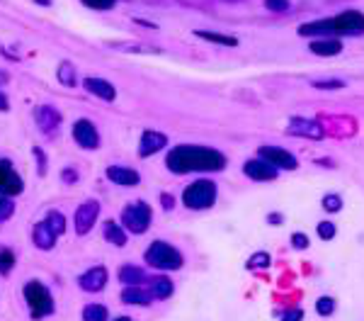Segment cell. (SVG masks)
<instances>
[{"instance_id":"cell-1","label":"cell","mask_w":364,"mask_h":321,"mask_svg":"<svg viewBox=\"0 0 364 321\" xmlns=\"http://www.w3.org/2000/svg\"><path fill=\"white\" fill-rule=\"evenodd\" d=\"M226 158L219 149L202 144H180L173 146L165 156V166L175 176H187V173H221L226 171Z\"/></svg>"},{"instance_id":"cell-2","label":"cell","mask_w":364,"mask_h":321,"mask_svg":"<svg viewBox=\"0 0 364 321\" xmlns=\"http://www.w3.org/2000/svg\"><path fill=\"white\" fill-rule=\"evenodd\" d=\"M144 260H146L149 268L160 270V273H175V270H180L182 265H185V256L180 253L173 244L160 241V238L158 241H153V244L146 249Z\"/></svg>"},{"instance_id":"cell-3","label":"cell","mask_w":364,"mask_h":321,"mask_svg":"<svg viewBox=\"0 0 364 321\" xmlns=\"http://www.w3.org/2000/svg\"><path fill=\"white\" fill-rule=\"evenodd\" d=\"M216 197H219V187L211 178H197L182 192V205L192 212H204L216 205Z\"/></svg>"},{"instance_id":"cell-4","label":"cell","mask_w":364,"mask_h":321,"mask_svg":"<svg viewBox=\"0 0 364 321\" xmlns=\"http://www.w3.org/2000/svg\"><path fill=\"white\" fill-rule=\"evenodd\" d=\"M63 231H66V217L54 209L41 222L34 224V229H32V241H34V246L39 251H52Z\"/></svg>"},{"instance_id":"cell-5","label":"cell","mask_w":364,"mask_h":321,"mask_svg":"<svg viewBox=\"0 0 364 321\" xmlns=\"http://www.w3.org/2000/svg\"><path fill=\"white\" fill-rule=\"evenodd\" d=\"M25 302L27 309H30L32 319H44V316H52L56 304H54V295L44 282L39 280H30L25 285Z\"/></svg>"},{"instance_id":"cell-6","label":"cell","mask_w":364,"mask_h":321,"mask_svg":"<svg viewBox=\"0 0 364 321\" xmlns=\"http://www.w3.org/2000/svg\"><path fill=\"white\" fill-rule=\"evenodd\" d=\"M153 222V209L144 200H133L122 209V227L129 234H146Z\"/></svg>"},{"instance_id":"cell-7","label":"cell","mask_w":364,"mask_h":321,"mask_svg":"<svg viewBox=\"0 0 364 321\" xmlns=\"http://www.w3.org/2000/svg\"><path fill=\"white\" fill-rule=\"evenodd\" d=\"M262 160H267L270 166H275L277 171H297L299 168V158L292 154V151L282 149V146H275V144H262L260 149H257V154Z\"/></svg>"},{"instance_id":"cell-8","label":"cell","mask_w":364,"mask_h":321,"mask_svg":"<svg viewBox=\"0 0 364 321\" xmlns=\"http://www.w3.org/2000/svg\"><path fill=\"white\" fill-rule=\"evenodd\" d=\"M335 22V37H364V12L359 10H345L333 17Z\"/></svg>"},{"instance_id":"cell-9","label":"cell","mask_w":364,"mask_h":321,"mask_svg":"<svg viewBox=\"0 0 364 321\" xmlns=\"http://www.w3.org/2000/svg\"><path fill=\"white\" fill-rule=\"evenodd\" d=\"M98 217H100V203L95 200V197H90V200L78 205L76 217H73L78 236H85V234L93 231V227L98 224Z\"/></svg>"},{"instance_id":"cell-10","label":"cell","mask_w":364,"mask_h":321,"mask_svg":"<svg viewBox=\"0 0 364 321\" xmlns=\"http://www.w3.org/2000/svg\"><path fill=\"white\" fill-rule=\"evenodd\" d=\"M287 134L289 136H299V139L321 141L325 136V130H323V125H321V122H316V119L292 117L287 122Z\"/></svg>"},{"instance_id":"cell-11","label":"cell","mask_w":364,"mask_h":321,"mask_svg":"<svg viewBox=\"0 0 364 321\" xmlns=\"http://www.w3.org/2000/svg\"><path fill=\"white\" fill-rule=\"evenodd\" d=\"M73 141L85 151L100 149V132L93 119H85V117L76 119V125H73Z\"/></svg>"},{"instance_id":"cell-12","label":"cell","mask_w":364,"mask_h":321,"mask_svg":"<svg viewBox=\"0 0 364 321\" xmlns=\"http://www.w3.org/2000/svg\"><path fill=\"white\" fill-rule=\"evenodd\" d=\"M22 190H25V180L15 171L12 160L0 158V192L8 197H17L22 195Z\"/></svg>"},{"instance_id":"cell-13","label":"cell","mask_w":364,"mask_h":321,"mask_svg":"<svg viewBox=\"0 0 364 321\" xmlns=\"http://www.w3.org/2000/svg\"><path fill=\"white\" fill-rule=\"evenodd\" d=\"M243 173L246 178H250L253 183H272L279 178V171L275 166H270L267 160H262L260 156H253L243 163Z\"/></svg>"},{"instance_id":"cell-14","label":"cell","mask_w":364,"mask_h":321,"mask_svg":"<svg viewBox=\"0 0 364 321\" xmlns=\"http://www.w3.org/2000/svg\"><path fill=\"white\" fill-rule=\"evenodd\" d=\"M107 280L109 273L105 265H93V268H87L85 273L78 278V285H81L83 292H90V295H98L107 287Z\"/></svg>"},{"instance_id":"cell-15","label":"cell","mask_w":364,"mask_h":321,"mask_svg":"<svg viewBox=\"0 0 364 321\" xmlns=\"http://www.w3.org/2000/svg\"><path fill=\"white\" fill-rule=\"evenodd\" d=\"M34 122L44 134H56L58 127H61V112L54 105H36Z\"/></svg>"},{"instance_id":"cell-16","label":"cell","mask_w":364,"mask_h":321,"mask_svg":"<svg viewBox=\"0 0 364 321\" xmlns=\"http://www.w3.org/2000/svg\"><path fill=\"white\" fill-rule=\"evenodd\" d=\"M165 146H168V136H165L163 132L146 130L139 139V156L141 158H151V156L160 154Z\"/></svg>"},{"instance_id":"cell-17","label":"cell","mask_w":364,"mask_h":321,"mask_svg":"<svg viewBox=\"0 0 364 321\" xmlns=\"http://www.w3.org/2000/svg\"><path fill=\"white\" fill-rule=\"evenodd\" d=\"M83 88L90 95H95V98L105 100V103H114V98H117V88H114L109 81L98 78V76H87L85 81H83Z\"/></svg>"},{"instance_id":"cell-18","label":"cell","mask_w":364,"mask_h":321,"mask_svg":"<svg viewBox=\"0 0 364 321\" xmlns=\"http://www.w3.org/2000/svg\"><path fill=\"white\" fill-rule=\"evenodd\" d=\"M308 52H311L313 56H321V59L340 56V54H343V39H338V37L311 39V42H308Z\"/></svg>"},{"instance_id":"cell-19","label":"cell","mask_w":364,"mask_h":321,"mask_svg":"<svg viewBox=\"0 0 364 321\" xmlns=\"http://www.w3.org/2000/svg\"><path fill=\"white\" fill-rule=\"evenodd\" d=\"M105 176H107V180H112L119 187H136L141 183V176L129 166H109L105 171Z\"/></svg>"},{"instance_id":"cell-20","label":"cell","mask_w":364,"mask_h":321,"mask_svg":"<svg viewBox=\"0 0 364 321\" xmlns=\"http://www.w3.org/2000/svg\"><path fill=\"white\" fill-rule=\"evenodd\" d=\"M117 278H119V282H122L124 287H136V285H144V282H149V275H146V270L141 268V265H133V263H124L122 268H119Z\"/></svg>"},{"instance_id":"cell-21","label":"cell","mask_w":364,"mask_h":321,"mask_svg":"<svg viewBox=\"0 0 364 321\" xmlns=\"http://www.w3.org/2000/svg\"><path fill=\"white\" fill-rule=\"evenodd\" d=\"M119 300L131 307H149L153 302V295H151V290L146 285H136V287H124Z\"/></svg>"},{"instance_id":"cell-22","label":"cell","mask_w":364,"mask_h":321,"mask_svg":"<svg viewBox=\"0 0 364 321\" xmlns=\"http://www.w3.org/2000/svg\"><path fill=\"white\" fill-rule=\"evenodd\" d=\"M103 236L107 238V244L117 246V249H124L129 241V231L122 227V222H114V219H107L103 224Z\"/></svg>"},{"instance_id":"cell-23","label":"cell","mask_w":364,"mask_h":321,"mask_svg":"<svg viewBox=\"0 0 364 321\" xmlns=\"http://www.w3.org/2000/svg\"><path fill=\"white\" fill-rule=\"evenodd\" d=\"M153 295V300H170L175 292L173 280L168 275H156V278H149V285H146Z\"/></svg>"},{"instance_id":"cell-24","label":"cell","mask_w":364,"mask_h":321,"mask_svg":"<svg viewBox=\"0 0 364 321\" xmlns=\"http://www.w3.org/2000/svg\"><path fill=\"white\" fill-rule=\"evenodd\" d=\"M195 37H200V39H204V42H211V44H219V47H238V37L233 34H224V32H211V30H195Z\"/></svg>"},{"instance_id":"cell-25","label":"cell","mask_w":364,"mask_h":321,"mask_svg":"<svg viewBox=\"0 0 364 321\" xmlns=\"http://www.w3.org/2000/svg\"><path fill=\"white\" fill-rule=\"evenodd\" d=\"M56 78L58 83L66 85V88H76L78 85V76H76V66L71 61H61L56 68Z\"/></svg>"},{"instance_id":"cell-26","label":"cell","mask_w":364,"mask_h":321,"mask_svg":"<svg viewBox=\"0 0 364 321\" xmlns=\"http://www.w3.org/2000/svg\"><path fill=\"white\" fill-rule=\"evenodd\" d=\"M83 321H109V309L105 304H85L83 307Z\"/></svg>"},{"instance_id":"cell-27","label":"cell","mask_w":364,"mask_h":321,"mask_svg":"<svg viewBox=\"0 0 364 321\" xmlns=\"http://www.w3.org/2000/svg\"><path fill=\"white\" fill-rule=\"evenodd\" d=\"M272 265V256L267 253V251H257V253H253L250 258H248L246 268L253 270V273H257V270H267Z\"/></svg>"},{"instance_id":"cell-28","label":"cell","mask_w":364,"mask_h":321,"mask_svg":"<svg viewBox=\"0 0 364 321\" xmlns=\"http://www.w3.org/2000/svg\"><path fill=\"white\" fill-rule=\"evenodd\" d=\"M335 309H338V302H335V297H330V295H323V297H318L316 300V314L318 316H333L335 314Z\"/></svg>"},{"instance_id":"cell-29","label":"cell","mask_w":364,"mask_h":321,"mask_svg":"<svg viewBox=\"0 0 364 321\" xmlns=\"http://www.w3.org/2000/svg\"><path fill=\"white\" fill-rule=\"evenodd\" d=\"M316 234L321 241H333V238L338 236V224L330 222V219H323V222L316 224Z\"/></svg>"},{"instance_id":"cell-30","label":"cell","mask_w":364,"mask_h":321,"mask_svg":"<svg viewBox=\"0 0 364 321\" xmlns=\"http://www.w3.org/2000/svg\"><path fill=\"white\" fill-rule=\"evenodd\" d=\"M321 207L328 214H338L340 209H343V197H340L338 192H328V195L321 197Z\"/></svg>"},{"instance_id":"cell-31","label":"cell","mask_w":364,"mask_h":321,"mask_svg":"<svg viewBox=\"0 0 364 321\" xmlns=\"http://www.w3.org/2000/svg\"><path fill=\"white\" fill-rule=\"evenodd\" d=\"M15 263H17V258L10 249H0V275H10Z\"/></svg>"},{"instance_id":"cell-32","label":"cell","mask_w":364,"mask_h":321,"mask_svg":"<svg viewBox=\"0 0 364 321\" xmlns=\"http://www.w3.org/2000/svg\"><path fill=\"white\" fill-rule=\"evenodd\" d=\"M311 85L316 90H343L345 81H340V78H321V81H313Z\"/></svg>"},{"instance_id":"cell-33","label":"cell","mask_w":364,"mask_h":321,"mask_svg":"<svg viewBox=\"0 0 364 321\" xmlns=\"http://www.w3.org/2000/svg\"><path fill=\"white\" fill-rule=\"evenodd\" d=\"M12 214H15V203H12V197H8V195L0 192V224L8 222Z\"/></svg>"},{"instance_id":"cell-34","label":"cell","mask_w":364,"mask_h":321,"mask_svg":"<svg viewBox=\"0 0 364 321\" xmlns=\"http://www.w3.org/2000/svg\"><path fill=\"white\" fill-rule=\"evenodd\" d=\"M81 3L85 8H90V10H100V12L112 10V8L117 6V0H81Z\"/></svg>"},{"instance_id":"cell-35","label":"cell","mask_w":364,"mask_h":321,"mask_svg":"<svg viewBox=\"0 0 364 321\" xmlns=\"http://www.w3.org/2000/svg\"><path fill=\"white\" fill-rule=\"evenodd\" d=\"M289 8H292L289 0H265V10L275 12V15H279V12H289Z\"/></svg>"},{"instance_id":"cell-36","label":"cell","mask_w":364,"mask_h":321,"mask_svg":"<svg viewBox=\"0 0 364 321\" xmlns=\"http://www.w3.org/2000/svg\"><path fill=\"white\" fill-rule=\"evenodd\" d=\"M289 241H292V249H297V251H306L308 246H311V241H308V236L303 231H294Z\"/></svg>"},{"instance_id":"cell-37","label":"cell","mask_w":364,"mask_h":321,"mask_svg":"<svg viewBox=\"0 0 364 321\" xmlns=\"http://www.w3.org/2000/svg\"><path fill=\"white\" fill-rule=\"evenodd\" d=\"M34 158H36V163H39V166H36V173H39V176H47V171H49V160H47V154H44V151L39 149V146H34Z\"/></svg>"},{"instance_id":"cell-38","label":"cell","mask_w":364,"mask_h":321,"mask_svg":"<svg viewBox=\"0 0 364 321\" xmlns=\"http://www.w3.org/2000/svg\"><path fill=\"white\" fill-rule=\"evenodd\" d=\"M303 309H299V307H292V309H284L282 314H279V321H303Z\"/></svg>"},{"instance_id":"cell-39","label":"cell","mask_w":364,"mask_h":321,"mask_svg":"<svg viewBox=\"0 0 364 321\" xmlns=\"http://www.w3.org/2000/svg\"><path fill=\"white\" fill-rule=\"evenodd\" d=\"M61 180L66 183V185H76V183H78L76 168H63V171H61Z\"/></svg>"},{"instance_id":"cell-40","label":"cell","mask_w":364,"mask_h":321,"mask_svg":"<svg viewBox=\"0 0 364 321\" xmlns=\"http://www.w3.org/2000/svg\"><path fill=\"white\" fill-rule=\"evenodd\" d=\"M160 205H163L165 212H170V209L175 207V197L170 195V192H163V195H160Z\"/></svg>"},{"instance_id":"cell-41","label":"cell","mask_w":364,"mask_h":321,"mask_svg":"<svg viewBox=\"0 0 364 321\" xmlns=\"http://www.w3.org/2000/svg\"><path fill=\"white\" fill-rule=\"evenodd\" d=\"M267 224H270V227H279V224H284V214L282 212H270L267 214Z\"/></svg>"},{"instance_id":"cell-42","label":"cell","mask_w":364,"mask_h":321,"mask_svg":"<svg viewBox=\"0 0 364 321\" xmlns=\"http://www.w3.org/2000/svg\"><path fill=\"white\" fill-rule=\"evenodd\" d=\"M8 110H10V100L6 93H0V112H8Z\"/></svg>"},{"instance_id":"cell-43","label":"cell","mask_w":364,"mask_h":321,"mask_svg":"<svg viewBox=\"0 0 364 321\" xmlns=\"http://www.w3.org/2000/svg\"><path fill=\"white\" fill-rule=\"evenodd\" d=\"M8 78H10V76H8L6 71H0V85H3V83H8Z\"/></svg>"},{"instance_id":"cell-44","label":"cell","mask_w":364,"mask_h":321,"mask_svg":"<svg viewBox=\"0 0 364 321\" xmlns=\"http://www.w3.org/2000/svg\"><path fill=\"white\" fill-rule=\"evenodd\" d=\"M34 3H39V6H44V8L52 6V0H34Z\"/></svg>"},{"instance_id":"cell-45","label":"cell","mask_w":364,"mask_h":321,"mask_svg":"<svg viewBox=\"0 0 364 321\" xmlns=\"http://www.w3.org/2000/svg\"><path fill=\"white\" fill-rule=\"evenodd\" d=\"M112 321H133L131 316H117V319H112Z\"/></svg>"},{"instance_id":"cell-46","label":"cell","mask_w":364,"mask_h":321,"mask_svg":"<svg viewBox=\"0 0 364 321\" xmlns=\"http://www.w3.org/2000/svg\"><path fill=\"white\" fill-rule=\"evenodd\" d=\"M226 3H238V0H226Z\"/></svg>"}]
</instances>
